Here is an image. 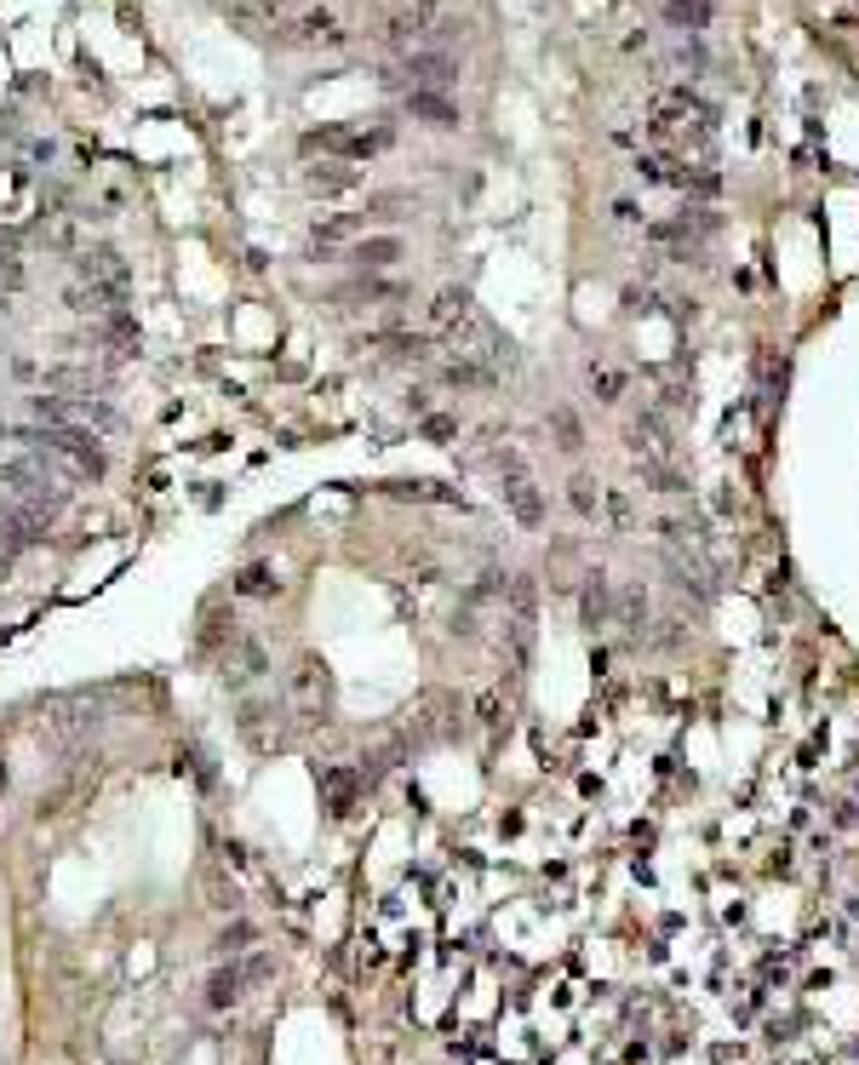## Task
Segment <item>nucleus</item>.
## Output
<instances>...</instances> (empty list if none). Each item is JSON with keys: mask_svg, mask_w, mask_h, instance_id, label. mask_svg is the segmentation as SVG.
I'll return each mask as SVG.
<instances>
[{"mask_svg": "<svg viewBox=\"0 0 859 1065\" xmlns=\"http://www.w3.org/2000/svg\"><path fill=\"white\" fill-rule=\"evenodd\" d=\"M18 442H30L35 459H46L64 481H81V476L98 481V476L110 470L104 447H98L81 424H30V430H18Z\"/></svg>", "mask_w": 859, "mask_h": 1065, "instance_id": "1", "label": "nucleus"}, {"mask_svg": "<svg viewBox=\"0 0 859 1065\" xmlns=\"http://www.w3.org/2000/svg\"><path fill=\"white\" fill-rule=\"evenodd\" d=\"M0 493L18 499V504H30V511H41V516H53V511L69 504L64 476L46 459H7V465H0Z\"/></svg>", "mask_w": 859, "mask_h": 1065, "instance_id": "2", "label": "nucleus"}, {"mask_svg": "<svg viewBox=\"0 0 859 1065\" xmlns=\"http://www.w3.org/2000/svg\"><path fill=\"white\" fill-rule=\"evenodd\" d=\"M459 81V58L442 53V46H419L396 69H385V87H408V92H447Z\"/></svg>", "mask_w": 859, "mask_h": 1065, "instance_id": "3", "label": "nucleus"}, {"mask_svg": "<svg viewBox=\"0 0 859 1065\" xmlns=\"http://www.w3.org/2000/svg\"><path fill=\"white\" fill-rule=\"evenodd\" d=\"M442 18V0H401V7L385 18V46L390 53H419V46H430V30H436Z\"/></svg>", "mask_w": 859, "mask_h": 1065, "instance_id": "4", "label": "nucleus"}, {"mask_svg": "<svg viewBox=\"0 0 859 1065\" xmlns=\"http://www.w3.org/2000/svg\"><path fill=\"white\" fill-rule=\"evenodd\" d=\"M46 532H53V516H41V511H30V504H18V499L0 493V550L18 556V550L41 545Z\"/></svg>", "mask_w": 859, "mask_h": 1065, "instance_id": "5", "label": "nucleus"}, {"mask_svg": "<svg viewBox=\"0 0 859 1065\" xmlns=\"http://www.w3.org/2000/svg\"><path fill=\"white\" fill-rule=\"evenodd\" d=\"M504 504H511V516L522 522V527H539L545 522V493L527 481V470H511L504 476Z\"/></svg>", "mask_w": 859, "mask_h": 1065, "instance_id": "6", "label": "nucleus"}, {"mask_svg": "<svg viewBox=\"0 0 859 1065\" xmlns=\"http://www.w3.org/2000/svg\"><path fill=\"white\" fill-rule=\"evenodd\" d=\"M408 110H413V121H424V126H436V133H453L465 115H459V104H453L447 92H408Z\"/></svg>", "mask_w": 859, "mask_h": 1065, "instance_id": "7", "label": "nucleus"}, {"mask_svg": "<svg viewBox=\"0 0 859 1065\" xmlns=\"http://www.w3.org/2000/svg\"><path fill=\"white\" fill-rule=\"evenodd\" d=\"M344 259L362 264V270H390L396 259H408V241H401V236H367V241L350 247Z\"/></svg>", "mask_w": 859, "mask_h": 1065, "instance_id": "8", "label": "nucleus"}, {"mask_svg": "<svg viewBox=\"0 0 859 1065\" xmlns=\"http://www.w3.org/2000/svg\"><path fill=\"white\" fill-rule=\"evenodd\" d=\"M711 18H717L711 0H665V23L682 30V35H705V30H711Z\"/></svg>", "mask_w": 859, "mask_h": 1065, "instance_id": "9", "label": "nucleus"}, {"mask_svg": "<svg viewBox=\"0 0 859 1065\" xmlns=\"http://www.w3.org/2000/svg\"><path fill=\"white\" fill-rule=\"evenodd\" d=\"M356 184H362V172L350 167V161H339V167H310L305 172V190L310 195H350Z\"/></svg>", "mask_w": 859, "mask_h": 1065, "instance_id": "10", "label": "nucleus"}, {"mask_svg": "<svg viewBox=\"0 0 859 1065\" xmlns=\"http://www.w3.org/2000/svg\"><path fill=\"white\" fill-rule=\"evenodd\" d=\"M579 619H585L591 630L614 619V596H608V573H591V585H585V596H579Z\"/></svg>", "mask_w": 859, "mask_h": 1065, "instance_id": "11", "label": "nucleus"}, {"mask_svg": "<svg viewBox=\"0 0 859 1065\" xmlns=\"http://www.w3.org/2000/svg\"><path fill=\"white\" fill-rule=\"evenodd\" d=\"M373 350H385L390 362H430V344L424 333H385V339H373Z\"/></svg>", "mask_w": 859, "mask_h": 1065, "instance_id": "12", "label": "nucleus"}, {"mask_svg": "<svg viewBox=\"0 0 859 1065\" xmlns=\"http://www.w3.org/2000/svg\"><path fill=\"white\" fill-rule=\"evenodd\" d=\"M287 41H293V46H316V41H344V35L333 30V18H327V12H305V18H298L293 30H287Z\"/></svg>", "mask_w": 859, "mask_h": 1065, "instance_id": "13", "label": "nucleus"}, {"mask_svg": "<svg viewBox=\"0 0 859 1065\" xmlns=\"http://www.w3.org/2000/svg\"><path fill=\"white\" fill-rule=\"evenodd\" d=\"M236 591H241V596H259V602H270L275 591H282V579H275V568H264V562H252V568H241V579H236Z\"/></svg>", "mask_w": 859, "mask_h": 1065, "instance_id": "14", "label": "nucleus"}, {"mask_svg": "<svg viewBox=\"0 0 859 1065\" xmlns=\"http://www.w3.org/2000/svg\"><path fill=\"white\" fill-rule=\"evenodd\" d=\"M430 316H436L442 327H447V321H470V293H465V287H442L436 304H430Z\"/></svg>", "mask_w": 859, "mask_h": 1065, "instance_id": "15", "label": "nucleus"}, {"mask_svg": "<svg viewBox=\"0 0 859 1065\" xmlns=\"http://www.w3.org/2000/svg\"><path fill=\"white\" fill-rule=\"evenodd\" d=\"M344 144H350V126H316V133H305L298 149H305V156H316V149L321 156H344Z\"/></svg>", "mask_w": 859, "mask_h": 1065, "instance_id": "16", "label": "nucleus"}, {"mask_svg": "<svg viewBox=\"0 0 859 1065\" xmlns=\"http://www.w3.org/2000/svg\"><path fill=\"white\" fill-rule=\"evenodd\" d=\"M241 985H247L241 969H218V974L207 980V1003H213V1008H230V1003L241 997Z\"/></svg>", "mask_w": 859, "mask_h": 1065, "instance_id": "17", "label": "nucleus"}, {"mask_svg": "<svg viewBox=\"0 0 859 1065\" xmlns=\"http://www.w3.org/2000/svg\"><path fill=\"white\" fill-rule=\"evenodd\" d=\"M442 378H447V385H459V390H488V385H493V367H476V362H447V367H442Z\"/></svg>", "mask_w": 859, "mask_h": 1065, "instance_id": "18", "label": "nucleus"}, {"mask_svg": "<svg viewBox=\"0 0 859 1065\" xmlns=\"http://www.w3.org/2000/svg\"><path fill=\"white\" fill-rule=\"evenodd\" d=\"M642 619H648V591L630 585V591L619 596V625L630 630V637H642Z\"/></svg>", "mask_w": 859, "mask_h": 1065, "instance_id": "19", "label": "nucleus"}, {"mask_svg": "<svg viewBox=\"0 0 859 1065\" xmlns=\"http://www.w3.org/2000/svg\"><path fill=\"white\" fill-rule=\"evenodd\" d=\"M550 430H556V447H562V453H579V447H585V430H579V419H573L568 408L550 413Z\"/></svg>", "mask_w": 859, "mask_h": 1065, "instance_id": "20", "label": "nucleus"}, {"mask_svg": "<svg viewBox=\"0 0 859 1065\" xmlns=\"http://www.w3.org/2000/svg\"><path fill=\"white\" fill-rule=\"evenodd\" d=\"M591 390H596V401H619L625 396V373L619 367H591Z\"/></svg>", "mask_w": 859, "mask_h": 1065, "instance_id": "21", "label": "nucleus"}, {"mask_svg": "<svg viewBox=\"0 0 859 1065\" xmlns=\"http://www.w3.org/2000/svg\"><path fill=\"white\" fill-rule=\"evenodd\" d=\"M264 671H270L264 648H259V642H241V659H236V671H230V676H236V682H252V676H264Z\"/></svg>", "mask_w": 859, "mask_h": 1065, "instance_id": "22", "label": "nucleus"}, {"mask_svg": "<svg viewBox=\"0 0 859 1065\" xmlns=\"http://www.w3.org/2000/svg\"><path fill=\"white\" fill-rule=\"evenodd\" d=\"M327 802H333V814H350V802H356V779H350V774H327Z\"/></svg>", "mask_w": 859, "mask_h": 1065, "instance_id": "23", "label": "nucleus"}, {"mask_svg": "<svg viewBox=\"0 0 859 1065\" xmlns=\"http://www.w3.org/2000/svg\"><path fill=\"white\" fill-rule=\"evenodd\" d=\"M568 499H573V511H579V516H596V504H602L591 476H573V481H568Z\"/></svg>", "mask_w": 859, "mask_h": 1065, "instance_id": "24", "label": "nucleus"}, {"mask_svg": "<svg viewBox=\"0 0 859 1065\" xmlns=\"http://www.w3.org/2000/svg\"><path fill=\"white\" fill-rule=\"evenodd\" d=\"M362 230V218H327L321 230H316V247H333V241H350Z\"/></svg>", "mask_w": 859, "mask_h": 1065, "instance_id": "25", "label": "nucleus"}, {"mask_svg": "<svg viewBox=\"0 0 859 1065\" xmlns=\"http://www.w3.org/2000/svg\"><path fill=\"white\" fill-rule=\"evenodd\" d=\"M218 946H224V951H247V946H252V923H230Z\"/></svg>", "mask_w": 859, "mask_h": 1065, "instance_id": "26", "label": "nucleus"}, {"mask_svg": "<svg viewBox=\"0 0 859 1065\" xmlns=\"http://www.w3.org/2000/svg\"><path fill=\"white\" fill-rule=\"evenodd\" d=\"M453 430H459V424H453V419H442V413H430V419H424V436H430V442H447Z\"/></svg>", "mask_w": 859, "mask_h": 1065, "instance_id": "27", "label": "nucleus"}, {"mask_svg": "<svg viewBox=\"0 0 859 1065\" xmlns=\"http://www.w3.org/2000/svg\"><path fill=\"white\" fill-rule=\"evenodd\" d=\"M614 218L619 224H642V207H637V201H614Z\"/></svg>", "mask_w": 859, "mask_h": 1065, "instance_id": "28", "label": "nucleus"}, {"mask_svg": "<svg viewBox=\"0 0 859 1065\" xmlns=\"http://www.w3.org/2000/svg\"><path fill=\"white\" fill-rule=\"evenodd\" d=\"M665 408H671V413H676V408H694V396L682 390V385H671V390H665Z\"/></svg>", "mask_w": 859, "mask_h": 1065, "instance_id": "29", "label": "nucleus"}, {"mask_svg": "<svg viewBox=\"0 0 859 1065\" xmlns=\"http://www.w3.org/2000/svg\"><path fill=\"white\" fill-rule=\"evenodd\" d=\"M7 568H12V556H7V550H0V579H7Z\"/></svg>", "mask_w": 859, "mask_h": 1065, "instance_id": "30", "label": "nucleus"}, {"mask_svg": "<svg viewBox=\"0 0 859 1065\" xmlns=\"http://www.w3.org/2000/svg\"><path fill=\"white\" fill-rule=\"evenodd\" d=\"M0 797H7V763H0Z\"/></svg>", "mask_w": 859, "mask_h": 1065, "instance_id": "31", "label": "nucleus"}]
</instances>
